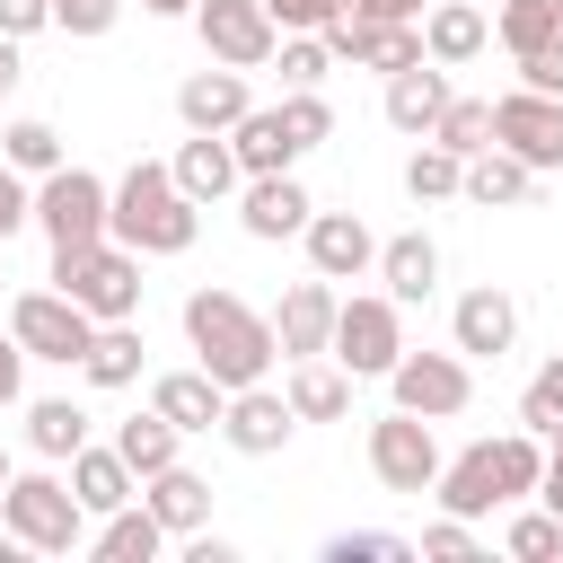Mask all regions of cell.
Returning <instances> with one entry per match:
<instances>
[{
	"label": "cell",
	"mask_w": 563,
	"mask_h": 563,
	"mask_svg": "<svg viewBox=\"0 0 563 563\" xmlns=\"http://www.w3.org/2000/svg\"><path fill=\"white\" fill-rule=\"evenodd\" d=\"M185 343H194V369H211L220 387H255V378H273V361H282V343H273V317H255L238 290H220V282H202L194 299H185Z\"/></svg>",
	"instance_id": "cell-1"
},
{
	"label": "cell",
	"mask_w": 563,
	"mask_h": 563,
	"mask_svg": "<svg viewBox=\"0 0 563 563\" xmlns=\"http://www.w3.org/2000/svg\"><path fill=\"white\" fill-rule=\"evenodd\" d=\"M537 475H545V440H537V431H501V440H475V449L440 457L431 501H440V510H457V519H484V510H501V501L537 493Z\"/></svg>",
	"instance_id": "cell-2"
},
{
	"label": "cell",
	"mask_w": 563,
	"mask_h": 563,
	"mask_svg": "<svg viewBox=\"0 0 563 563\" xmlns=\"http://www.w3.org/2000/svg\"><path fill=\"white\" fill-rule=\"evenodd\" d=\"M194 229H202V202H185V185H176L158 158H141V167L114 185V202H106V238H123L141 264H150V255H185Z\"/></svg>",
	"instance_id": "cell-3"
},
{
	"label": "cell",
	"mask_w": 563,
	"mask_h": 563,
	"mask_svg": "<svg viewBox=\"0 0 563 563\" xmlns=\"http://www.w3.org/2000/svg\"><path fill=\"white\" fill-rule=\"evenodd\" d=\"M0 528L26 545V554H79L88 545V510H79V493L62 484V475H44V466H9V484H0Z\"/></svg>",
	"instance_id": "cell-4"
},
{
	"label": "cell",
	"mask_w": 563,
	"mask_h": 563,
	"mask_svg": "<svg viewBox=\"0 0 563 563\" xmlns=\"http://www.w3.org/2000/svg\"><path fill=\"white\" fill-rule=\"evenodd\" d=\"M53 290H70L97 325L141 317V255L123 238H88V246H53Z\"/></svg>",
	"instance_id": "cell-5"
},
{
	"label": "cell",
	"mask_w": 563,
	"mask_h": 563,
	"mask_svg": "<svg viewBox=\"0 0 563 563\" xmlns=\"http://www.w3.org/2000/svg\"><path fill=\"white\" fill-rule=\"evenodd\" d=\"M396 352H405V308H396L387 290L334 299V343H325V361H343L352 378H387Z\"/></svg>",
	"instance_id": "cell-6"
},
{
	"label": "cell",
	"mask_w": 563,
	"mask_h": 563,
	"mask_svg": "<svg viewBox=\"0 0 563 563\" xmlns=\"http://www.w3.org/2000/svg\"><path fill=\"white\" fill-rule=\"evenodd\" d=\"M106 202H114V185L97 176V167H53V176H35V229L53 238V246H88V238H106Z\"/></svg>",
	"instance_id": "cell-7"
},
{
	"label": "cell",
	"mask_w": 563,
	"mask_h": 563,
	"mask_svg": "<svg viewBox=\"0 0 563 563\" xmlns=\"http://www.w3.org/2000/svg\"><path fill=\"white\" fill-rule=\"evenodd\" d=\"M9 334L26 343V361H62V369H79L97 317H88L70 290H18V299H9Z\"/></svg>",
	"instance_id": "cell-8"
},
{
	"label": "cell",
	"mask_w": 563,
	"mask_h": 563,
	"mask_svg": "<svg viewBox=\"0 0 563 563\" xmlns=\"http://www.w3.org/2000/svg\"><path fill=\"white\" fill-rule=\"evenodd\" d=\"M387 396L405 405V413H422V422H449V413H466L475 405V369H466V352H396V369H387Z\"/></svg>",
	"instance_id": "cell-9"
},
{
	"label": "cell",
	"mask_w": 563,
	"mask_h": 563,
	"mask_svg": "<svg viewBox=\"0 0 563 563\" xmlns=\"http://www.w3.org/2000/svg\"><path fill=\"white\" fill-rule=\"evenodd\" d=\"M369 475H378L387 493H413V501H422L431 475H440V440H431V422L405 413V405L378 413V422H369Z\"/></svg>",
	"instance_id": "cell-10"
},
{
	"label": "cell",
	"mask_w": 563,
	"mask_h": 563,
	"mask_svg": "<svg viewBox=\"0 0 563 563\" xmlns=\"http://www.w3.org/2000/svg\"><path fill=\"white\" fill-rule=\"evenodd\" d=\"M194 35H202V53L229 62V70H264L273 44H282V26L264 18V0H194Z\"/></svg>",
	"instance_id": "cell-11"
},
{
	"label": "cell",
	"mask_w": 563,
	"mask_h": 563,
	"mask_svg": "<svg viewBox=\"0 0 563 563\" xmlns=\"http://www.w3.org/2000/svg\"><path fill=\"white\" fill-rule=\"evenodd\" d=\"M493 141H501L510 158H528L537 176H554V167H563V97H537V88L493 97Z\"/></svg>",
	"instance_id": "cell-12"
},
{
	"label": "cell",
	"mask_w": 563,
	"mask_h": 563,
	"mask_svg": "<svg viewBox=\"0 0 563 563\" xmlns=\"http://www.w3.org/2000/svg\"><path fill=\"white\" fill-rule=\"evenodd\" d=\"M290 431H299V413H290V396L282 387H229V405H220V440L238 449V457H273V449H290Z\"/></svg>",
	"instance_id": "cell-13"
},
{
	"label": "cell",
	"mask_w": 563,
	"mask_h": 563,
	"mask_svg": "<svg viewBox=\"0 0 563 563\" xmlns=\"http://www.w3.org/2000/svg\"><path fill=\"white\" fill-rule=\"evenodd\" d=\"M299 246H308V273H325V282H361L378 264V238H369L361 211H308Z\"/></svg>",
	"instance_id": "cell-14"
},
{
	"label": "cell",
	"mask_w": 563,
	"mask_h": 563,
	"mask_svg": "<svg viewBox=\"0 0 563 563\" xmlns=\"http://www.w3.org/2000/svg\"><path fill=\"white\" fill-rule=\"evenodd\" d=\"M273 343H282V361H317V352L334 343V282H325V273H308V282L282 290V308H273Z\"/></svg>",
	"instance_id": "cell-15"
},
{
	"label": "cell",
	"mask_w": 563,
	"mask_h": 563,
	"mask_svg": "<svg viewBox=\"0 0 563 563\" xmlns=\"http://www.w3.org/2000/svg\"><path fill=\"white\" fill-rule=\"evenodd\" d=\"M519 343V299L510 290H466L457 308H449V352H466V361H501Z\"/></svg>",
	"instance_id": "cell-16"
},
{
	"label": "cell",
	"mask_w": 563,
	"mask_h": 563,
	"mask_svg": "<svg viewBox=\"0 0 563 563\" xmlns=\"http://www.w3.org/2000/svg\"><path fill=\"white\" fill-rule=\"evenodd\" d=\"M167 176L185 185V202H229L238 185H246V167H238V150H229V132H185L176 141V158H167Z\"/></svg>",
	"instance_id": "cell-17"
},
{
	"label": "cell",
	"mask_w": 563,
	"mask_h": 563,
	"mask_svg": "<svg viewBox=\"0 0 563 563\" xmlns=\"http://www.w3.org/2000/svg\"><path fill=\"white\" fill-rule=\"evenodd\" d=\"M308 211H317V202H308L299 167H282V176H246V185H238V220H246V238H264V246H273V238H299Z\"/></svg>",
	"instance_id": "cell-18"
},
{
	"label": "cell",
	"mask_w": 563,
	"mask_h": 563,
	"mask_svg": "<svg viewBox=\"0 0 563 563\" xmlns=\"http://www.w3.org/2000/svg\"><path fill=\"white\" fill-rule=\"evenodd\" d=\"M246 106H255V97H246V70H229V62L194 70V79L176 88V123H185V132H229Z\"/></svg>",
	"instance_id": "cell-19"
},
{
	"label": "cell",
	"mask_w": 563,
	"mask_h": 563,
	"mask_svg": "<svg viewBox=\"0 0 563 563\" xmlns=\"http://www.w3.org/2000/svg\"><path fill=\"white\" fill-rule=\"evenodd\" d=\"M62 484L79 493V510H88V519H106V510H123V501L141 493V475L123 466V449H114V440H106V449H97V440H79V449H70V475H62Z\"/></svg>",
	"instance_id": "cell-20"
},
{
	"label": "cell",
	"mask_w": 563,
	"mask_h": 563,
	"mask_svg": "<svg viewBox=\"0 0 563 563\" xmlns=\"http://www.w3.org/2000/svg\"><path fill=\"white\" fill-rule=\"evenodd\" d=\"M537 194V167L528 158H510L501 141L493 150H475L466 167H457V202H475V211H510V202H528Z\"/></svg>",
	"instance_id": "cell-21"
},
{
	"label": "cell",
	"mask_w": 563,
	"mask_h": 563,
	"mask_svg": "<svg viewBox=\"0 0 563 563\" xmlns=\"http://www.w3.org/2000/svg\"><path fill=\"white\" fill-rule=\"evenodd\" d=\"M229 150H238V167H246V176H282V167H299V158H308V150L290 141L282 106H246V114L229 123Z\"/></svg>",
	"instance_id": "cell-22"
},
{
	"label": "cell",
	"mask_w": 563,
	"mask_h": 563,
	"mask_svg": "<svg viewBox=\"0 0 563 563\" xmlns=\"http://www.w3.org/2000/svg\"><path fill=\"white\" fill-rule=\"evenodd\" d=\"M352 387H361V378H352L343 361H325V352H317V361H290V378H282V396H290L299 422H343V413H352Z\"/></svg>",
	"instance_id": "cell-23"
},
{
	"label": "cell",
	"mask_w": 563,
	"mask_h": 563,
	"mask_svg": "<svg viewBox=\"0 0 563 563\" xmlns=\"http://www.w3.org/2000/svg\"><path fill=\"white\" fill-rule=\"evenodd\" d=\"M150 405L194 440V431H220V405H229V387L211 378V369H167V378H150Z\"/></svg>",
	"instance_id": "cell-24"
},
{
	"label": "cell",
	"mask_w": 563,
	"mask_h": 563,
	"mask_svg": "<svg viewBox=\"0 0 563 563\" xmlns=\"http://www.w3.org/2000/svg\"><path fill=\"white\" fill-rule=\"evenodd\" d=\"M484 44H493V26H484V9H475V0H431V9H422V53H431L440 70L475 62Z\"/></svg>",
	"instance_id": "cell-25"
},
{
	"label": "cell",
	"mask_w": 563,
	"mask_h": 563,
	"mask_svg": "<svg viewBox=\"0 0 563 563\" xmlns=\"http://www.w3.org/2000/svg\"><path fill=\"white\" fill-rule=\"evenodd\" d=\"M440 106H449V70H440V62L387 70V123H396L405 141H422V132L440 123Z\"/></svg>",
	"instance_id": "cell-26"
},
{
	"label": "cell",
	"mask_w": 563,
	"mask_h": 563,
	"mask_svg": "<svg viewBox=\"0 0 563 563\" xmlns=\"http://www.w3.org/2000/svg\"><path fill=\"white\" fill-rule=\"evenodd\" d=\"M369 273L387 282V299H396V308H413V299H431V290H440V246H431L422 229H405V238H387V246H378V264H369Z\"/></svg>",
	"instance_id": "cell-27"
},
{
	"label": "cell",
	"mask_w": 563,
	"mask_h": 563,
	"mask_svg": "<svg viewBox=\"0 0 563 563\" xmlns=\"http://www.w3.org/2000/svg\"><path fill=\"white\" fill-rule=\"evenodd\" d=\"M141 501L158 510V528H167V537L211 528V484H202L194 466H158V475H141Z\"/></svg>",
	"instance_id": "cell-28"
},
{
	"label": "cell",
	"mask_w": 563,
	"mask_h": 563,
	"mask_svg": "<svg viewBox=\"0 0 563 563\" xmlns=\"http://www.w3.org/2000/svg\"><path fill=\"white\" fill-rule=\"evenodd\" d=\"M158 545H167V528H158V510H150L141 493H132L123 510H106V528L88 537V554H97V563H150Z\"/></svg>",
	"instance_id": "cell-29"
},
{
	"label": "cell",
	"mask_w": 563,
	"mask_h": 563,
	"mask_svg": "<svg viewBox=\"0 0 563 563\" xmlns=\"http://www.w3.org/2000/svg\"><path fill=\"white\" fill-rule=\"evenodd\" d=\"M79 378H88V387H106V396H114V387H132V378H141V325H132V317L97 325V334H88V352H79Z\"/></svg>",
	"instance_id": "cell-30"
},
{
	"label": "cell",
	"mask_w": 563,
	"mask_h": 563,
	"mask_svg": "<svg viewBox=\"0 0 563 563\" xmlns=\"http://www.w3.org/2000/svg\"><path fill=\"white\" fill-rule=\"evenodd\" d=\"M79 440H88V405H70V396H35V405H26V449H35L44 466H70Z\"/></svg>",
	"instance_id": "cell-31"
},
{
	"label": "cell",
	"mask_w": 563,
	"mask_h": 563,
	"mask_svg": "<svg viewBox=\"0 0 563 563\" xmlns=\"http://www.w3.org/2000/svg\"><path fill=\"white\" fill-rule=\"evenodd\" d=\"M176 440H185V431H176L158 405H150V413H132V422H114V449H123V466H132V475L176 466Z\"/></svg>",
	"instance_id": "cell-32"
},
{
	"label": "cell",
	"mask_w": 563,
	"mask_h": 563,
	"mask_svg": "<svg viewBox=\"0 0 563 563\" xmlns=\"http://www.w3.org/2000/svg\"><path fill=\"white\" fill-rule=\"evenodd\" d=\"M422 141H440V150H457V158L493 150V97H449V106H440V123H431Z\"/></svg>",
	"instance_id": "cell-33"
},
{
	"label": "cell",
	"mask_w": 563,
	"mask_h": 563,
	"mask_svg": "<svg viewBox=\"0 0 563 563\" xmlns=\"http://www.w3.org/2000/svg\"><path fill=\"white\" fill-rule=\"evenodd\" d=\"M493 35H501L510 53H537V44H554V35H563V0H501Z\"/></svg>",
	"instance_id": "cell-34"
},
{
	"label": "cell",
	"mask_w": 563,
	"mask_h": 563,
	"mask_svg": "<svg viewBox=\"0 0 563 563\" xmlns=\"http://www.w3.org/2000/svg\"><path fill=\"white\" fill-rule=\"evenodd\" d=\"M0 158H9L18 176H53V167H62V132L35 123V114H18V123L0 132Z\"/></svg>",
	"instance_id": "cell-35"
},
{
	"label": "cell",
	"mask_w": 563,
	"mask_h": 563,
	"mask_svg": "<svg viewBox=\"0 0 563 563\" xmlns=\"http://www.w3.org/2000/svg\"><path fill=\"white\" fill-rule=\"evenodd\" d=\"M457 167H466L457 150H440V141H422V150L405 158V194H413V202H457Z\"/></svg>",
	"instance_id": "cell-36"
},
{
	"label": "cell",
	"mask_w": 563,
	"mask_h": 563,
	"mask_svg": "<svg viewBox=\"0 0 563 563\" xmlns=\"http://www.w3.org/2000/svg\"><path fill=\"white\" fill-rule=\"evenodd\" d=\"M554 422H563V352H545V361H537V378L519 387V431H537V440H545Z\"/></svg>",
	"instance_id": "cell-37"
},
{
	"label": "cell",
	"mask_w": 563,
	"mask_h": 563,
	"mask_svg": "<svg viewBox=\"0 0 563 563\" xmlns=\"http://www.w3.org/2000/svg\"><path fill=\"white\" fill-rule=\"evenodd\" d=\"M501 545H510L519 563H563V519L537 501V510H519V519L501 528Z\"/></svg>",
	"instance_id": "cell-38"
},
{
	"label": "cell",
	"mask_w": 563,
	"mask_h": 563,
	"mask_svg": "<svg viewBox=\"0 0 563 563\" xmlns=\"http://www.w3.org/2000/svg\"><path fill=\"white\" fill-rule=\"evenodd\" d=\"M282 123H290L299 150H325V141H334V106H325V88H282Z\"/></svg>",
	"instance_id": "cell-39"
},
{
	"label": "cell",
	"mask_w": 563,
	"mask_h": 563,
	"mask_svg": "<svg viewBox=\"0 0 563 563\" xmlns=\"http://www.w3.org/2000/svg\"><path fill=\"white\" fill-rule=\"evenodd\" d=\"M413 554V537H396V528H343V537H325V563H405Z\"/></svg>",
	"instance_id": "cell-40"
},
{
	"label": "cell",
	"mask_w": 563,
	"mask_h": 563,
	"mask_svg": "<svg viewBox=\"0 0 563 563\" xmlns=\"http://www.w3.org/2000/svg\"><path fill=\"white\" fill-rule=\"evenodd\" d=\"M273 62H282V88H325V70H334L325 35H282V44H273Z\"/></svg>",
	"instance_id": "cell-41"
},
{
	"label": "cell",
	"mask_w": 563,
	"mask_h": 563,
	"mask_svg": "<svg viewBox=\"0 0 563 563\" xmlns=\"http://www.w3.org/2000/svg\"><path fill=\"white\" fill-rule=\"evenodd\" d=\"M413 62H431V53H422V18H413V26H378L361 70H378V79H387V70H413Z\"/></svg>",
	"instance_id": "cell-42"
},
{
	"label": "cell",
	"mask_w": 563,
	"mask_h": 563,
	"mask_svg": "<svg viewBox=\"0 0 563 563\" xmlns=\"http://www.w3.org/2000/svg\"><path fill=\"white\" fill-rule=\"evenodd\" d=\"M413 554H431V563H466V554H475V519H457V510L431 519V528L413 537Z\"/></svg>",
	"instance_id": "cell-43"
},
{
	"label": "cell",
	"mask_w": 563,
	"mask_h": 563,
	"mask_svg": "<svg viewBox=\"0 0 563 563\" xmlns=\"http://www.w3.org/2000/svg\"><path fill=\"white\" fill-rule=\"evenodd\" d=\"M114 18H123V0H53V26H62V35H79V44H97Z\"/></svg>",
	"instance_id": "cell-44"
},
{
	"label": "cell",
	"mask_w": 563,
	"mask_h": 563,
	"mask_svg": "<svg viewBox=\"0 0 563 563\" xmlns=\"http://www.w3.org/2000/svg\"><path fill=\"white\" fill-rule=\"evenodd\" d=\"M352 0H264V18L282 26V35H317V26H334Z\"/></svg>",
	"instance_id": "cell-45"
},
{
	"label": "cell",
	"mask_w": 563,
	"mask_h": 563,
	"mask_svg": "<svg viewBox=\"0 0 563 563\" xmlns=\"http://www.w3.org/2000/svg\"><path fill=\"white\" fill-rule=\"evenodd\" d=\"M510 62H519V88L563 97V35H554V44H537V53H510Z\"/></svg>",
	"instance_id": "cell-46"
},
{
	"label": "cell",
	"mask_w": 563,
	"mask_h": 563,
	"mask_svg": "<svg viewBox=\"0 0 563 563\" xmlns=\"http://www.w3.org/2000/svg\"><path fill=\"white\" fill-rule=\"evenodd\" d=\"M26 220H35V185H26V176H18L9 158H0V246H9V238H18Z\"/></svg>",
	"instance_id": "cell-47"
},
{
	"label": "cell",
	"mask_w": 563,
	"mask_h": 563,
	"mask_svg": "<svg viewBox=\"0 0 563 563\" xmlns=\"http://www.w3.org/2000/svg\"><path fill=\"white\" fill-rule=\"evenodd\" d=\"M44 26H53V0H0V35L26 44V35H44Z\"/></svg>",
	"instance_id": "cell-48"
},
{
	"label": "cell",
	"mask_w": 563,
	"mask_h": 563,
	"mask_svg": "<svg viewBox=\"0 0 563 563\" xmlns=\"http://www.w3.org/2000/svg\"><path fill=\"white\" fill-rule=\"evenodd\" d=\"M18 396H26V343H18V334H0V413H9Z\"/></svg>",
	"instance_id": "cell-49"
},
{
	"label": "cell",
	"mask_w": 563,
	"mask_h": 563,
	"mask_svg": "<svg viewBox=\"0 0 563 563\" xmlns=\"http://www.w3.org/2000/svg\"><path fill=\"white\" fill-rule=\"evenodd\" d=\"M537 501H545V510L563 519V422L545 431V475H537Z\"/></svg>",
	"instance_id": "cell-50"
},
{
	"label": "cell",
	"mask_w": 563,
	"mask_h": 563,
	"mask_svg": "<svg viewBox=\"0 0 563 563\" xmlns=\"http://www.w3.org/2000/svg\"><path fill=\"white\" fill-rule=\"evenodd\" d=\"M352 9H361V18H378V26H413L431 0H352Z\"/></svg>",
	"instance_id": "cell-51"
},
{
	"label": "cell",
	"mask_w": 563,
	"mask_h": 563,
	"mask_svg": "<svg viewBox=\"0 0 563 563\" xmlns=\"http://www.w3.org/2000/svg\"><path fill=\"white\" fill-rule=\"evenodd\" d=\"M185 563H238V545L211 537V528H194V537H185Z\"/></svg>",
	"instance_id": "cell-52"
},
{
	"label": "cell",
	"mask_w": 563,
	"mask_h": 563,
	"mask_svg": "<svg viewBox=\"0 0 563 563\" xmlns=\"http://www.w3.org/2000/svg\"><path fill=\"white\" fill-rule=\"evenodd\" d=\"M18 79H26V62H18V35H0V97H9Z\"/></svg>",
	"instance_id": "cell-53"
},
{
	"label": "cell",
	"mask_w": 563,
	"mask_h": 563,
	"mask_svg": "<svg viewBox=\"0 0 563 563\" xmlns=\"http://www.w3.org/2000/svg\"><path fill=\"white\" fill-rule=\"evenodd\" d=\"M150 18H194V0H141Z\"/></svg>",
	"instance_id": "cell-54"
},
{
	"label": "cell",
	"mask_w": 563,
	"mask_h": 563,
	"mask_svg": "<svg viewBox=\"0 0 563 563\" xmlns=\"http://www.w3.org/2000/svg\"><path fill=\"white\" fill-rule=\"evenodd\" d=\"M18 554H26V545H18V537H9V528H0V563H18Z\"/></svg>",
	"instance_id": "cell-55"
},
{
	"label": "cell",
	"mask_w": 563,
	"mask_h": 563,
	"mask_svg": "<svg viewBox=\"0 0 563 563\" xmlns=\"http://www.w3.org/2000/svg\"><path fill=\"white\" fill-rule=\"evenodd\" d=\"M0 484H9V457H0Z\"/></svg>",
	"instance_id": "cell-56"
},
{
	"label": "cell",
	"mask_w": 563,
	"mask_h": 563,
	"mask_svg": "<svg viewBox=\"0 0 563 563\" xmlns=\"http://www.w3.org/2000/svg\"><path fill=\"white\" fill-rule=\"evenodd\" d=\"M0 282H9V264H0Z\"/></svg>",
	"instance_id": "cell-57"
}]
</instances>
